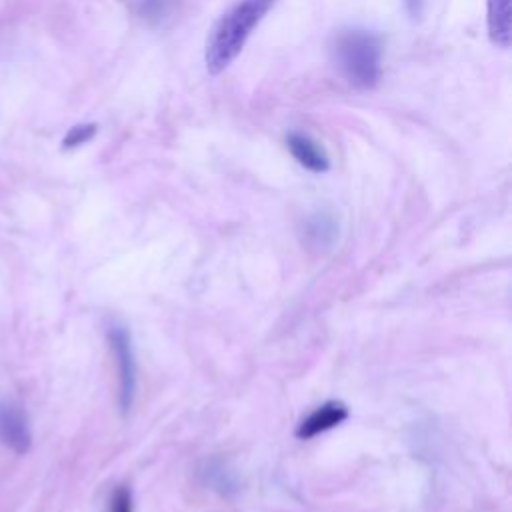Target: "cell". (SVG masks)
I'll return each instance as SVG.
<instances>
[{
  "instance_id": "4",
  "label": "cell",
  "mask_w": 512,
  "mask_h": 512,
  "mask_svg": "<svg viewBox=\"0 0 512 512\" xmlns=\"http://www.w3.org/2000/svg\"><path fill=\"white\" fill-rule=\"evenodd\" d=\"M0 442L16 454H26L30 450L32 434L28 418L14 402L0 404Z\"/></svg>"
},
{
  "instance_id": "8",
  "label": "cell",
  "mask_w": 512,
  "mask_h": 512,
  "mask_svg": "<svg viewBox=\"0 0 512 512\" xmlns=\"http://www.w3.org/2000/svg\"><path fill=\"white\" fill-rule=\"evenodd\" d=\"M486 24L490 42L508 48L512 40V0H486Z\"/></svg>"
},
{
  "instance_id": "6",
  "label": "cell",
  "mask_w": 512,
  "mask_h": 512,
  "mask_svg": "<svg viewBox=\"0 0 512 512\" xmlns=\"http://www.w3.org/2000/svg\"><path fill=\"white\" fill-rule=\"evenodd\" d=\"M304 242L314 250H328L338 238V220L328 210H316L304 220Z\"/></svg>"
},
{
  "instance_id": "10",
  "label": "cell",
  "mask_w": 512,
  "mask_h": 512,
  "mask_svg": "<svg viewBox=\"0 0 512 512\" xmlns=\"http://www.w3.org/2000/svg\"><path fill=\"white\" fill-rule=\"evenodd\" d=\"M98 132V124L94 122H82L68 128V132L62 138V150H74L84 144H88Z\"/></svg>"
},
{
  "instance_id": "1",
  "label": "cell",
  "mask_w": 512,
  "mask_h": 512,
  "mask_svg": "<svg viewBox=\"0 0 512 512\" xmlns=\"http://www.w3.org/2000/svg\"><path fill=\"white\" fill-rule=\"evenodd\" d=\"M276 0H240L210 28L204 44V64L210 76L222 74L242 52L254 28Z\"/></svg>"
},
{
  "instance_id": "5",
  "label": "cell",
  "mask_w": 512,
  "mask_h": 512,
  "mask_svg": "<svg viewBox=\"0 0 512 512\" xmlns=\"http://www.w3.org/2000/svg\"><path fill=\"white\" fill-rule=\"evenodd\" d=\"M286 146H288L290 154L294 156V160L300 166H304L306 170L320 174V172H326L330 168V160H328L326 152L308 134L290 132L286 136Z\"/></svg>"
},
{
  "instance_id": "9",
  "label": "cell",
  "mask_w": 512,
  "mask_h": 512,
  "mask_svg": "<svg viewBox=\"0 0 512 512\" xmlns=\"http://www.w3.org/2000/svg\"><path fill=\"white\" fill-rule=\"evenodd\" d=\"M200 474H202L206 486H210L218 494L230 496V494L240 490V480H238L236 472L226 462H222L218 458L206 460L202 470H200Z\"/></svg>"
},
{
  "instance_id": "3",
  "label": "cell",
  "mask_w": 512,
  "mask_h": 512,
  "mask_svg": "<svg viewBox=\"0 0 512 512\" xmlns=\"http://www.w3.org/2000/svg\"><path fill=\"white\" fill-rule=\"evenodd\" d=\"M108 342L116 358L118 366V404L120 410L126 414L136 398V356H134V346L130 332L126 326L112 322L108 326Z\"/></svg>"
},
{
  "instance_id": "12",
  "label": "cell",
  "mask_w": 512,
  "mask_h": 512,
  "mask_svg": "<svg viewBox=\"0 0 512 512\" xmlns=\"http://www.w3.org/2000/svg\"><path fill=\"white\" fill-rule=\"evenodd\" d=\"M404 2H406V8H408V12H410L412 18H418V16L422 14V4H424V0H404Z\"/></svg>"
},
{
  "instance_id": "7",
  "label": "cell",
  "mask_w": 512,
  "mask_h": 512,
  "mask_svg": "<svg viewBox=\"0 0 512 512\" xmlns=\"http://www.w3.org/2000/svg\"><path fill=\"white\" fill-rule=\"evenodd\" d=\"M346 416H348V408L342 402H326L300 422L296 436L302 440H308L320 432H326L338 426L342 420H346Z\"/></svg>"
},
{
  "instance_id": "11",
  "label": "cell",
  "mask_w": 512,
  "mask_h": 512,
  "mask_svg": "<svg viewBox=\"0 0 512 512\" xmlns=\"http://www.w3.org/2000/svg\"><path fill=\"white\" fill-rule=\"evenodd\" d=\"M110 512H132V492L126 486H118L110 498Z\"/></svg>"
},
{
  "instance_id": "2",
  "label": "cell",
  "mask_w": 512,
  "mask_h": 512,
  "mask_svg": "<svg viewBox=\"0 0 512 512\" xmlns=\"http://www.w3.org/2000/svg\"><path fill=\"white\" fill-rule=\"evenodd\" d=\"M382 48L380 34L368 28H342L332 38L330 54L348 84L370 90L382 78Z\"/></svg>"
}]
</instances>
